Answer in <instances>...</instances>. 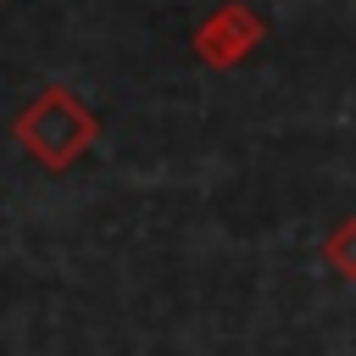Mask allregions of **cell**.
Here are the masks:
<instances>
[{"label":"cell","instance_id":"3957f363","mask_svg":"<svg viewBox=\"0 0 356 356\" xmlns=\"http://www.w3.org/2000/svg\"><path fill=\"white\" fill-rule=\"evenodd\" d=\"M323 261L339 273V278H356V217L334 222L328 239H323Z\"/></svg>","mask_w":356,"mask_h":356},{"label":"cell","instance_id":"7a4b0ae2","mask_svg":"<svg viewBox=\"0 0 356 356\" xmlns=\"http://www.w3.org/2000/svg\"><path fill=\"white\" fill-rule=\"evenodd\" d=\"M267 39V22L256 17V6H245V0H228V6H217L211 17H200L195 22V33H189V50L206 61V67H239L256 44Z\"/></svg>","mask_w":356,"mask_h":356},{"label":"cell","instance_id":"6da1fadb","mask_svg":"<svg viewBox=\"0 0 356 356\" xmlns=\"http://www.w3.org/2000/svg\"><path fill=\"white\" fill-rule=\"evenodd\" d=\"M11 139H17L44 172H67V167L100 139V117H95L67 83H44V89L11 117Z\"/></svg>","mask_w":356,"mask_h":356}]
</instances>
